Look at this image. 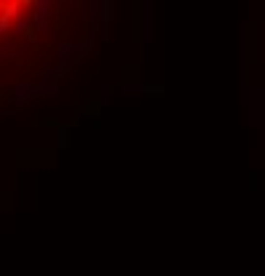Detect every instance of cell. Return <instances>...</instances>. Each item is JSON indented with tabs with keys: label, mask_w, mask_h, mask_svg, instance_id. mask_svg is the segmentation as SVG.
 <instances>
[{
	"label": "cell",
	"mask_w": 265,
	"mask_h": 276,
	"mask_svg": "<svg viewBox=\"0 0 265 276\" xmlns=\"http://www.w3.org/2000/svg\"><path fill=\"white\" fill-rule=\"evenodd\" d=\"M0 16H3V19H19V16H21V3H19V0H14V3H3V14H0Z\"/></svg>",
	"instance_id": "3"
},
{
	"label": "cell",
	"mask_w": 265,
	"mask_h": 276,
	"mask_svg": "<svg viewBox=\"0 0 265 276\" xmlns=\"http://www.w3.org/2000/svg\"><path fill=\"white\" fill-rule=\"evenodd\" d=\"M0 14H3V3H0Z\"/></svg>",
	"instance_id": "6"
},
{
	"label": "cell",
	"mask_w": 265,
	"mask_h": 276,
	"mask_svg": "<svg viewBox=\"0 0 265 276\" xmlns=\"http://www.w3.org/2000/svg\"><path fill=\"white\" fill-rule=\"evenodd\" d=\"M45 16H48V3H38V11L32 14V27L45 29Z\"/></svg>",
	"instance_id": "2"
},
{
	"label": "cell",
	"mask_w": 265,
	"mask_h": 276,
	"mask_svg": "<svg viewBox=\"0 0 265 276\" xmlns=\"http://www.w3.org/2000/svg\"><path fill=\"white\" fill-rule=\"evenodd\" d=\"M8 29H11V21H8V19H3V16H0V38H3V35L8 32Z\"/></svg>",
	"instance_id": "5"
},
{
	"label": "cell",
	"mask_w": 265,
	"mask_h": 276,
	"mask_svg": "<svg viewBox=\"0 0 265 276\" xmlns=\"http://www.w3.org/2000/svg\"><path fill=\"white\" fill-rule=\"evenodd\" d=\"M27 29H35V27H32V19H21V21H16V32H27Z\"/></svg>",
	"instance_id": "4"
},
{
	"label": "cell",
	"mask_w": 265,
	"mask_h": 276,
	"mask_svg": "<svg viewBox=\"0 0 265 276\" xmlns=\"http://www.w3.org/2000/svg\"><path fill=\"white\" fill-rule=\"evenodd\" d=\"M35 93H38V91H35V85H27V82L16 85V104H19V106H24L29 99H35Z\"/></svg>",
	"instance_id": "1"
}]
</instances>
